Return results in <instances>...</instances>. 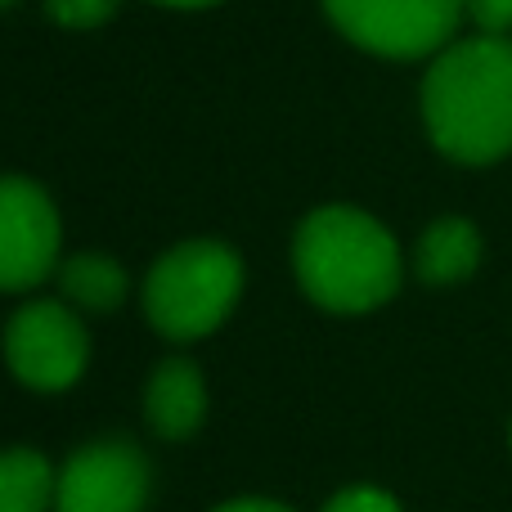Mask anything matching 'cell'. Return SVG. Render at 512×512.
I'll return each mask as SVG.
<instances>
[{
    "label": "cell",
    "instance_id": "8fae6325",
    "mask_svg": "<svg viewBox=\"0 0 512 512\" xmlns=\"http://www.w3.org/2000/svg\"><path fill=\"white\" fill-rule=\"evenodd\" d=\"M59 463L32 445L0 450V512H54Z\"/></svg>",
    "mask_w": 512,
    "mask_h": 512
},
{
    "label": "cell",
    "instance_id": "30bf717a",
    "mask_svg": "<svg viewBox=\"0 0 512 512\" xmlns=\"http://www.w3.org/2000/svg\"><path fill=\"white\" fill-rule=\"evenodd\" d=\"M54 297H63L81 315H113L131 301V270L113 252H68L54 270Z\"/></svg>",
    "mask_w": 512,
    "mask_h": 512
},
{
    "label": "cell",
    "instance_id": "ba28073f",
    "mask_svg": "<svg viewBox=\"0 0 512 512\" xmlns=\"http://www.w3.org/2000/svg\"><path fill=\"white\" fill-rule=\"evenodd\" d=\"M207 409H212L207 373L189 355H167L153 364L144 382V423L158 441H194L198 427L207 423Z\"/></svg>",
    "mask_w": 512,
    "mask_h": 512
},
{
    "label": "cell",
    "instance_id": "7c38bea8",
    "mask_svg": "<svg viewBox=\"0 0 512 512\" xmlns=\"http://www.w3.org/2000/svg\"><path fill=\"white\" fill-rule=\"evenodd\" d=\"M45 18L54 27H68V32H95V27L113 23L122 0H41Z\"/></svg>",
    "mask_w": 512,
    "mask_h": 512
},
{
    "label": "cell",
    "instance_id": "277c9868",
    "mask_svg": "<svg viewBox=\"0 0 512 512\" xmlns=\"http://www.w3.org/2000/svg\"><path fill=\"white\" fill-rule=\"evenodd\" d=\"M0 355L18 387L59 396L72 391L90 369V328L81 310L63 297H23L5 319Z\"/></svg>",
    "mask_w": 512,
    "mask_h": 512
},
{
    "label": "cell",
    "instance_id": "5bb4252c",
    "mask_svg": "<svg viewBox=\"0 0 512 512\" xmlns=\"http://www.w3.org/2000/svg\"><path fill=\"white\" fill-rule=\"evenodd\" d=\"M463 14L477 32L486 36H512V0H463Z\"/></svg>",
    "mask_w": 512,
    "mask_h": 512
},
{
    "label": "cell",
    "instance_id": "8992f818",
    "mask_svg": "<svg viewBox=\"0 0 512 512\" xmlns=\"http://www.w3.org/2000/svg\"><path fill=\"white\" fill-rule=\"evenodd\" d=\"M63 216L32 176H0V297H27L54 279L63 261Z\"/></svg>",
    "mask_w": 512,
    "mask_h": 512
},
{
    "label": "cell",
    "instance_id": "ac0fdd59",
    "mask_svg": "<svg viewBox=\"0 0 512 512\" xmlns=\"http://www.w3.org/2000/svg\"><path fill=\"white\" fill-rule=\"evenodd\" d=\"M508 436H512V432H508Z\"/></svg>",
    "mask_w": 512,
    "mask_h": 512
},
{
    "label": "cell",
    "instance_id": "e0dca14e",
    "mask_svg": "<svg viewBox=\"0 0 512 512\" xmlns=\"http://www.w3.org/2000/svg\"><path fill=\"white\" fill-rule=\"evenodd\" d=\"M18 5V0H0V14H5V9H14Z\"/></svg>",
    "mask_w": 512,
    "mask_h": 512
},
{
    "label": "cell",
    "instance_id": "9a60e30c",
    "mask_svg": "<svg viewBox=\"0 0 512 512\" xmlns=\"http://www.w3.org/2000/svg\"><path fill=\"white\" fill-rule=\"evenodd\" d=\"M212 512H297V508L283 504V499H265V495H234L225 504H216Z\"/></svg>",
    "mask_w": 512,
    "mask_h": 512
},
{
    "label": "cell",
    "instance_id": "3957f363",
    "mask_svg": "<svg viewBox=\"0 0 512 512\" xmlns=\"http://www.w3.org/2000/svg\"><path fill=\"white\" fill-rule=\"evenodd\" d=\"M248 265L225 239H185L153 256L140 283V306L162 342H203L239 310Z\"/></svg>",
    "mask_w": 512,
    "mask_h": 512
},
{
    "label": "cell",
    "instance_id": "5b68a950",
    "mask_svg": "<svg viewBox=\"0 0 512 512\" xmlns=\"http://www.w3.org/2000/svg\"><path fill=\"white\" fill-rule=\"evenodd\" d=\"M342 41L373 59H432L459 36L463 0H319Z\"/></svg>",
    "mask_w": 512,
    "mask_h": 512
},
{
    "label": "cell",
    "instance_id": "7a4b0ae2",
    "mask_svg": "<svg viewBox=\"0 0 512 512\" xmlns=\"http://www.w3.org/2000/svg\"><path fill=\"white\" fill-rule=\"evenodd\" d=\"M292 274L328 315H369L405 283V252L373 212L351 203L310 207L292 230Z\"/></svg>",
    "mask_w": 512,
    "mask_h": 512
},
{
    "label": "cell",
    "instance_id": "9c48e42d",
    "mask_svg": "<svg viewBox=\"0 0 512 512\" xmlns=\"http://www.w3.org/2000/svg\"><path fill=\"white\" fill-rule=\"evenodd\" d=\"M481 252H486V243H481V230L468 216H436L414 239L409 270H414L427 288H454V283L477 274Z\"/></svg>",
    "mask_w": 512,
    "mask_h": 512
},
{
    "label": "cell",
    "instance_id": "4fadbf2b",
    "mask_svg": "<svg viewBox=\"0 0 512 512\" xmlns=\"http://www.w3.org/2000/svg\"><path fill=\"white\" fill-rule=\"evenodd\" d=\"M319 512H405V508L382 486H342Z\"/></svg>",
    "mask_w": 512,
    "mask_h": 512
},
{
    "label": "cell",
    "instance_id": "2e32d148",
    "mask_svg": "<svg viewBox=\"0 0 512 512\" xmlns=\"http://www.w3.org/2000/svg\"><path fill=\"white\" fill-rule=\"evenodd\" d=\"M149 5H158V9H180V14H198V9H216V5H225V0H149Z\"/></svg>",
    "mask_w": 512,
    "mask_h": 512
},
{
    "label": "cell",
    "instance_id": "6da1fadb",
    "mask_svg": "<svg viewBox=\"0 0 512 512\" xmlns=\"http://www.w3.org/2000/svg\"><path fill=\"white\" fill-rule=\"evenodd\" d=\"M418 113L441 158L459 167L504 162L512 153V36H454L432 54Z\"/></svg>",
    "mask_w": 512,
    "mask_h": 512
},
{
    "label": "cell",
    "instance_id": "52a82bcc",
    "mask_svg": "<svg viewBox=\"0 0 512 512\" xmlns=\"http://www.w3.org/2000/svg\"><path fill=\"white\" fill-rule=\"evenodd\" d=\"M153 499V463L126 436H95L59 463L54 512H144Z\"/></svg>",
    "mask_w": 512,
    "mask_h": 512
}]
</instances>
